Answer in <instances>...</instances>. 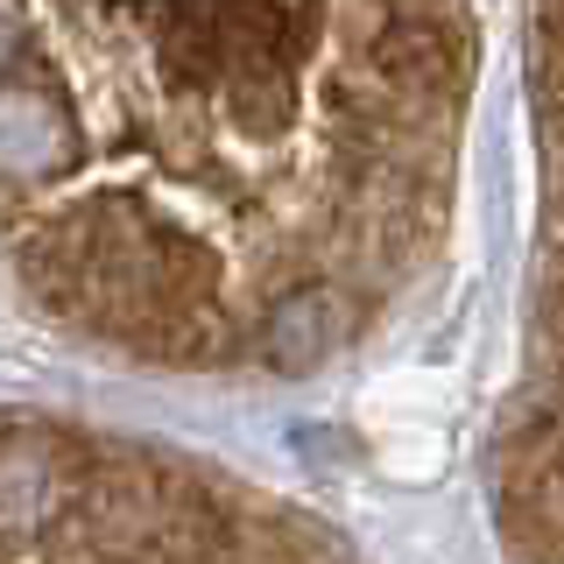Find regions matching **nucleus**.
<instances>
[{"label":"nucleus","instance_id":"nucleus-1","mask_svg":"<svg viewBox=\"0 0 564 564\" xmlns=\"http://www.w3.org/2000/svg\"><path fill=\"white\" fill-rule=\"evenodd\" d=\"M29 85L70 191L14 247L57 317L184 375L304 381L431 275L473 0H57Z\"/></svg>","mask_w":564,"mask_h":564},{"label":"nucleus","instance_id":"nucleus-2","mask_svg":"<svg viewBox=\"0 0 564 564\" xmlns=\"http://www.w3.org/2000/svg\"><path fill=\"white\" fill-rule=\"evenodd\" d=\"M536 113V275L516 410L494 466V516L516 564H564V0H529Z\"/></svg>","mask_w":564,"mask_h":564},{"label":"nucleus","instance_id":"nucleus-3","mask_svg":"<svg viewBox=\"0 0 564 564\" xmlns=\"http://www.w3.org/2000/svg\"><path fill=\"white\" fill-rule=\"evenodd\" d=\"M64 501H70V494H64ZM43 529H50V522H43ZM43 529H35V536H43ZM8 557H14V551H8Z\"/></svg>","mask_w":564,"mask_h":564}]
</instances>
